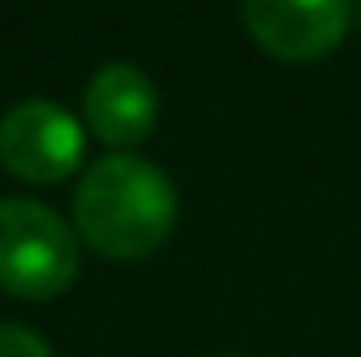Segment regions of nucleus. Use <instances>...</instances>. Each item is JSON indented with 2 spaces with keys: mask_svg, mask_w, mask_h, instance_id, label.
Instances as JSON below:
<instances>
[{
  "mask_svg": "<svg viewBox=\"0 0 361 357\" xmlns=\"http://www.w3.org/2000/svg\"><path fill=\"white\" fill-rule=\"evenodd\" d=\"M357 18H361V0H357Z\"/></svg>",
  "mask_w": 361,
  "mask_h": 357,
  "instance_id": "obj_7",
  "label": "nucleus"
},
{
  "mask_svg": "<svg viewBox=\"0 0 361 357\" xmlns=\"http://www.w3.org/2000/svg\"><path fill=\"white\" fill-rule=\"evenodd\" d=\"M78 275L73 229L32 197H0V289L27 303L55 298Z\"/></svg>",
  "mask_w": 361,
  "mask_h": 357,
  "instance_id": "obj_2",
  "label": "nucleus"
},
{
  "mask_svg": "<svg viewBox=\"0 0 361 357\" xmlns=\"http://www.w3.org/2000/svg\"><path fill=\"white\" fill-rule=\"evenodd\" d=\"M156 110H160L156 87L133 64H106L87 83V97H82V119L106 147H137L156 128Z\"/></svg>",
  "mask_w": 361,
  "mask_h": 357,
  "instance_id": "obj_5",
  "label": "nucleus"
},
{
  "mask_svg": "<svg viewBox=\"0 0 361 357\" xmlns=\"http://www.w3.org/2000/svg\"><path fill=\"white\" fill-rule=\"evenodd\" d=\"M0 357H51L42 334H32L27 325H9L0 321Z\"/></svg>",
  "mask_w": 361,
  "mask_h": 357,
  "instance_id": "obj_6",
  "label": "nucleus"
},
{
  "mask_svg": "<svg viewBox=\"0 0 361 357\" xmlns=\"http://www.w3.org/2000/svg\"><path fill=\"white\" fill-rule=\"evenodd\" d=\"M247 32L279 60H320L348 32L353 0H243Z\"/></svg>",
  "mask_w": 361,
  "mask_h": 357,
  "instance_id": "obj_4",
  "label": "nucleus"
},
{
  "mask_svg": "<svg viewBox=\"0 0 361 357\" xmlns=\"http://www.w3.org/2000/svg\"><path fill=\"white\" fill-rule=\"evenodd\" d=\"M174 183L137 156H101L73 193V224L87 248L110 261H142L174 234Z\"/></svg>",
  "mask_w": 361,
  "mask_h": 357,
  "instance_id": "obj_1",
  "label": "nucleus"
},
{
  "mask_svg": "<svg viewBox=\"0 0 361 357\" xmlns=\"http://www.w3.org/2000/svg\"><path fill=\"white\" fill-rule=\"evenodd\" d=\"M82 124L55 101H18L0 119V165L23 183H60L82 165Z\"/></svg>",
  "mask_w": 361,
  "mask_h": 357,
  "instance_id": "obj_3",
  "label": "nucleus"
}]
</instances>
